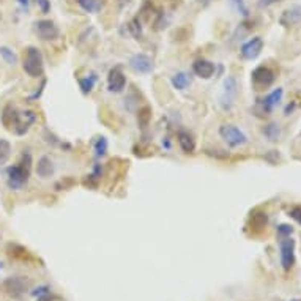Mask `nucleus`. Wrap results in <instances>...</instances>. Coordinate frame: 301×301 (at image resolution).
Returning a JSON list of instances; mask_svg holds the SVG:
<instances>
[{
    "mask_svg": "<svg viewBox=\"0 0 301 301\" xmlns=\"http://www.w3.org/2000/svg\"><path fill=\"white\" fill-rule=\"evenodd\" d=\"M22 68L30 78H43L44 74V62L43 54L35 46H29L24 52V60H22Z\"/></svg>",
    "mask_w": 301,
    "mask_h": 301,
    "instance_id": "f257e3e1",
    "label": "nucleus"
},
{
    "mask_svg": "<svg viewBox=\"0 0 301 301\" xmlns=\"http://www.w3.org/2000/svg\"><path fill=\"white\" fill-rule=\"evenodd\" d=\"M219 136L222 141L232 148H237V147H241L244 144H248V136L240 129L237 128L235 125H221L219 126Z\"/></svg>",
    "mask_w": 301,
    "mask_h": 301,
    "instance_id": "f03ea898",
    "label": "nucleus"
},
{
    "mask_svg": "<svg viewBox=\"0 0 301 301\" xmlns=\"http://www.w3.org/2000/svg\"><path fill=\"white\" fill-rule=\"evenodd\" d=\"M276 81V74L271 68L265 66V65H260L257 68L252 69L251 73V82H252V87L256 90H265V88H270Z\"/></svg>",
    "mask_w": 301,
    "mask_h": 301,
    "instance_id": "7ed1b4c3",
    "label": "nucleus"
},
{
    "mask_svg": "<svg viewBox=\"0 0 301 301\" xmlns=\"http://www.w3.org/2000/svg\"><path fill=\"white\" fill-rule=\"evenodd\" d=\"M8 186L11 190H21L24 184L29 181V177H30V169L26 167L24 164H14V166H10L8 171Z\"/></svg>",
    "mask_w": 301,
    "mask_h": 301,
    "instance_id": "20e7f679",
    "label": "nucleus"
},
{
    "mask_svg": "<svg viewBox=\"0 0 301 301\" xmlns=\"http://www.w3.org/2000/svg\"><path fill=\"white\" fill-rule=\"evenodd\" d=\"M29 289V281L22 276H11L2 283V292L11 298H21Z\"/></svg>",
    "mask_w": 301,
    "mask_h": 301,
    "instance_id": "39448f33",
    "label": "nucleus"
},
{
    "mask_svg": "<svg viewBox=\"0 0 301 301\" xmlns=\"http://www.w3.org/2000/svg\"><path fill=\"white\" fill-rule=\"evenodd\" d=\"M283 95H284V90L281 87L274 88L273 91H270L265 98L259 100V103H257V106H256V109H254V110L259 112L257 115H270L273 112V109L281 103Z\"/></svg>",
    "mask_w": 301,
    "mask_h": 301,
    "instance_id": "423d86ee",
    "label": "nucleus"
},
{
    "mask_svg": "<svg viewBox=\"0 0 301 301\" xmlns=\"http://www.w3.org/2000/svg\"><path fill=\"white\" fill-rule=\"evenodd\" d=\"M35 33L38 35L40 40L43 41H52V40H57L59 35H60V30L59 27L54 24L52 21L49 19H41V21H36L35 24Z\"/></svg>",
    "mask_w": 301,
    "mask_h": 301,
    "instance_id": "0eeeda50",
    "label": "nucleus"
},
{
    "mask_svg": "<svg viewBox=\"0 0 301 301\" xmlns=\"http://www.w3.org/2000/svg\"><path fill=\"white\" fill-rule=\"evenodd\" d=\"M295 240L292 237H287L281 240L279 251H281V265L286 271L292 270L295 265Z\"/></svg>",
    "mask_w": 301,
    "mask_h": 301,
    "instance_id": "6e6552de",
    "label": "nucleus"
},
{
    "mask_svg": "<svg viewBox=\"0 0 301 301\" xmlns=\"http://www.w3.org/2000/svg\"><path fill=\"white\" fill-rule=\"evenodd\" d=\"M262 49H264V40L260 36H254L248 40L246 43H243L240 54L246 60H256L260 55Z\"/></svg>",
    "mask_w": 301,
    "mask_h": 301,
    "instance_id": "1a4fd4ad",
    "label": "nucleus"
},
{
    "mask_svg": "<svg viewBox=\"0 0 301 301\" xmlns=\"http://www.w3.org/2000/svg\"><path fill=\"white\" fill-rule=\"evenodd\" d=\"M237 95V79L229 76L224 81V88H222V97H221V106L225 110L232 109L234 104V98Z\"/></svg>",
    "mask_w": 301,
    "mask_h": 301,
    "instance_id": "9d476101",
    "label": "nucleus"
},
{
    "mask_svg": "<svg viewBox=\"0 0 301 301\" xmlns=\"http://www.w3.org/2000/svg\"><path fill=\"white\" fill-rule=\"evenodd\" d=\"M267 224H268V216H267L265 212H262V210H254V212H251L249 219H248V227H249V230H251L254 235L264 232Z\"/></svg>",
    "mask_w": 301,
    "mask_h": 301,
    "instance_id": "9b49d317",
    "label": "nucleus"
},
{
    "mask_svg": "<svg viewBox=\"0 0 301 301\" xmlns=\"http://www.w3.org/2000/svg\"><path fill=\"white\" fill-rule=\"evenodd\" d=\"M126 87V76L122 73L120 68L110 69V73L107 76V88L112 93H120V91Z\"/></svg>",
    "mask_w": 301,
    "mask_h": 301,
    "instance_id": "f8f14e48",
    "label": "nucleus"
},
{
    "mask_svg": "<svg viewBox=\"0 0 301 301\" xmlns=\"http://www.w3.org/2000/svg\"><path fill=\"white\" fill-rule=\"evenodd\" d=\"M129 66L137 73L147 74V73H150L153 69V60L148 55H145V54H134L129 59Z\"/></svg>",
    "mask_w": 301,
    "mask_h": 301,
    "instance_id": "ddd939ff",
    "label": "nucleus"
},
{
    "mask_svg": "<svg viewBox=\"0 0 301 301\" xmlns=\"http://www.w3.org/2000/svg\"><path fill=\"white\" fill-rule=\"evenodd\" d=\"M193 71L196 76H199L200 79H210L215 71H216V65L210 60L205 59H199L193 63Z\"/></svg>",
    "mask_w": 301,
    "mask_h": 301,
    "instance_id": "4468645a",
    "label": "nucleus"
},
{
    "mask_svg": "<svg viewBox=\"0 0 301 301\" xmlns=\"http://www.w3.org/2000/svg\"><path fill=\"white\" fill-rule=\"evenodd\" d=\"M301 22V7L295 5L289 10H286L281 17H279V24L283 27H293V26H298Z\"/></svg>",
    "mask_w": 301,
    "mask_h": 301,
    "instance_id": "2eb2a0df",
    "label": "nucleus"
},
{
    "mask_svg": "<svg viewBox=\"0 0 301 301\" xmlns=\"http://www.w3.org/2000/svg\"><path fill=\"white\" fill-rule=\"evenodd\" d=\"M0 119H2V123L7 129L13 131V129H16V126L21 120V114L13 106H7V107H4Z\"/></svg>",
    "mask_w": 301,
    "mask_h": 301,
    "instance_id": "dca6fc26",
    "label": "nucleus"
},
{
    "mask_svg": "<svg viewBox=\"0 0 301 301\" xmlns=\"http://www.w3.org/2000/svg\"><path fill=\"white\" fill-rule=\"evenodd\" d=\"M177 141H178V145L180 148L184 152V153H188V155H193L194 150H196V141H194V137L191 133L188 131H178L177 134Z\"/></svg>",
    "mask_w": 301,
    "mask_h": 301,
    "instance_id": "f3484780",
    "label": "nucleus"
},
{
    "mask_svg": "<svg viewBox=\"0 0 301 301\" xmlns=\"http://www.w3.org/2000/svg\"><path fill=\"white\" fill-rule=\"evenodd\" d=\"M36 120V114L33 110H26V112H21V120L14 129L16 134L22 136V134H26L30 128V125H33Z\"/></svg>",
    "mask_w": 301,
    "mask_h": 301,
    "instance_id": "a211bd4d",
    "label": "nucleus"
},
{
    "mask_svg": "<svg viewBox=\"0 0 301 301\" xmlns=\"http://www.w3.org/2000/svg\"><path fill=\"white\" fill-rule=\"evenodd\" d=\"M55 167H54V163L49 156H41L38 159V164H36V174L38 177L41 178H49L52 174H54Z\"/></svg>",
    "mask_w": 301,
    "mask_h": 301,
    "instance_id": "6ab92c4d",
    "label": "nucleus"
},
{
    "mask_svg": "<svg viewBox=\"0 0 301 301\" xmlns=\"http://www.w3.org/2000/svg\"><path fill=\"white\" fill-rule=\"evenodd\" d=\"M7 251H8V256L11 259H16V260H32L30 252L24 246H21V244L10 243L8 248H7Z\"/></svg>",
    "mask_w": 301,
    "mask_h": 301,
    "instance_id": "aec40b11",
    "label": "nucleus"
},
{
    "mask_svg": "<svg viewBox=\"0 0 301 301\" xmlns=\"http://www.w3.org/2000/svg\"><path fill=\"white\" fill-rule=\"evenodd\" d=\"M262 133H264V136L268 139V141L277 142V141H279V137H281V126L277 125L276 122H271V123H267L262 128Z\"/></svg>",
    "mask_w": 301,
    "mask_h": 301,
    "instance_id": "412c9836",
    "label": "nucleus"
},
{
    "mask_svg": "<svg viewBox=\"0 0 301 301\" xmlns=\"http://www.w3.org/2000/svg\"><path fill=\"white\" fill-rule=\"evenodd\" d=\"M85 13H98L103 8V0H76Z\"/></svg>",
    "mask_w": 301,
    "mask_h": 301,
    "instance_id": "4be33fe9",
    "label": "nucleus"
},
{
    "mask_svg": "<svg viewBox=\"0 0 301 301\" xmlns=\"http://www.w3.org/2000/svg\"><path fill=\"white\" fill-rule=\"evenodd\" d=\"M150 120H152V107L150 106H144L137 110V123L142 129L150 125Z\"/></svg>",
    "mask_w": 301,
    "mask_h": 301,
    "instance_id": "5701e85b",
    "label": "nucleus"
},
{
    "mask_svg": "<svg viewBox=\"0 0 301 301\" xmlns=\"http://www.w3.org/2000/svg\"><path fill=\"white\" fill-rule=\"evenodd\" d=\"M190 84H191V79H190V76L186 73L180 71V73H177V74L172 76V85L177 90H184Z\"/></svg>",
    "mask_w": 301,
    "mask_h": 301,
    "instance_id": "b1692460",
    "label": "nucleus"
},
{
    "mask_svg": "<svg viewBox=\"0 0 301 301\" xmlns=\"http://www.w3.org/2000/svg\"><path fill=\"white\" fill-rule=\"evenodd\" d=\"M11 156V144L5 139H0V166L5 164Z\"/></svg>",
    "mask_w": 301,
    "mask_h": 301,
    "instance_id": "393cba45",
    "label": "nucleus"
},
{
    "mask_svg": "<svg viewBox=\"0 0 301 301\" xmlns=\"http://www.w3.org/2000/svg\"><path fill=\"white\" fill-rule=\"evenodd\" d=\"M95 82H97V76H87V78L79 79V87L82 90V93H85V95L90 93L95 87Z\"/></svg>",
    "mask_w": 301,
    "mask_h": 301,
    "instance_id": "a878e982",
    "label": "nucleus"
},
{
    "mask_svg": "<svg viewBox=\"0 0 301 301\" xmlns=\"http://www.w3.org/2000/svg\"><path fill=\"white\" fill-rule=\"evenodd\" d=\"M93 148H95V155H97L98 158L104 156L106 152H107V139H106L104 136L97 137V141H95V144H93Z\"/></svg>",
    "mask_w": 301,
    "mask_h": 301,
    "instance_id": "bb28decb",
    "label": "nucleus"
},
{
    "mask_svg": "<svg viewBox=\"0 0 301 301\" xmlns=\"http://www.w3.org/2000/svg\"><path fill=\"white\" fill-rule=\"evenodd\" d=\"M0 57H2L8 65H16L17 63V55L14 54V51L7 48V46H2V48H0Z\"/></svg>",
    "mask_w": 301,
    "mask_h": 301,
    "instance_id": "cd10ccee",
    "label": "nucleus"
},
{
    "mask_svg": "<svg viewBox=\"0 0 301 301\" xmlns=\"http://www.w3.org/2000/svg\"><path fill=\"white\" fill-rule=\"evenodd\" d=\"M293 234V227L290 224H279L277 225V235L283 237V238H287Z\"/></svg>",
    "mask_w": 301,
    "mask_h": 301,
    "instance_id": "c85d7f7f",
    "label": "nucleus"
},
{
    "mask_svg": "<svg viewBox=\"0 0 301 301\" xmlns=\"http://www.w3.org/2000/svg\"><path fill=\"white\" fill-rule=\"evenodd\" d=\"M232 4H234V7L238 10V13L243 14L244 17L249 14V10H248V7H246V4H244V0H232Z\"/></svg>",
    "mask_w": 301,
    "mask_h": 301,
    "instance_id": "c756f323",
    "label": "nucleus"
},
{
    "mask_svg": "<svg viewBox=\"0 0 301 301\" xmlns=\"http://www.w3.org/2000/svg\"><path fill=\"white\" fill-rule=\"evenodd\" d=\"M36 5L40 7L43 14H48L51 11V0H36Z\"/></svg>",
    "mask_w": 301,
    "mask_h": 301,
    "instance_id": "7c9ffc66",
    "label": "nucleus"
},
{
    "mask_svg": "<svg viewBox=\"0 0 301 301\" xmlns=\"http://www.w3.org/2000/svg\"><path fill=\"white\" fill-rule=\"evenodd\" d=\"M289 216H290V218H293L298 224H301V208H299V206L292 208V210L289 212Z\"/></svg>",
    "mask_w": 301,
    "mask_h": 301,
    "instance_id": "2f4dec72",
    "label": "nucleus"
},
{
    "mask_svg": "<svg viewBox=\"0 0 301 301\" xmlns=\"http://www.w3.org/2000/svg\"><path fill=\"white\" fill-rule=\"evenodd\" d=\"M32 293H33V296L43 298V296H46V295H49V287H46V286H43V287H38V289H35Z\"/></svg>",
    "mask_w": 301,
    "mask_h": 301,
    "instance_id": "473e14b6",
    "label": "nucleus"
},
{
    "mask_svg": "<svg viewBox=\"0 0 301 301\" xmlns=\"http://www.w3.org/2000/svg\"><path fill=\"white\" fill-rule=\"evenodd\" d=\"M279 2H283V0H259V7L260 8H268V7H271V5H274V4H279Z\"/></svg>",
    "mask_w": 301,
    "mask_h": 301,
    "instance_id": "72a5a7b5",
    "label": "nucleus"
},
{
    "mask_svg": "<svg viewBox=\"0 0 301 301\" xmlns=\"http://www.w3.org/2000/svg\"><path fill=\"white\" fill-rule=\"evenodd\" d=\"M19 2V5H22V7H29V0H17Z\"/></svg>",
    "mask_w": 301,
    "mask_h": 301,
    "instance_id": "f704fd0d",
    "label": "nucleus"
},
{
    "mask_svg": "<svg viewBox=\"0 0 301 301\" xmlns=\"http://www.w3.org/2000/svg\"><path fill=\"white\" fill-rule=\"evenodd\" d=\"M197 2H199V4H202L203 7H206L208 4H210V0H197Z\"/></svg>",
    "mask_w": 301,
    "mask_h": 301,
    "instance_id": "c9c22d12",
    "label": "nucleus"
},
{
    "mask_svg": "<svg viewBox=\"0 0 301 301\" xmlns=\"http://www.w3.org/2000/svg\"><path fill=\"white\" fill-rule=\"evenodd\" d=\"M0 271H2V262H0Z\"/></svg>",
    "mask_w": 301,
    "mask_h": 301,
    "instance_id": "e433bc0d",
    "label": "nucleus"
},
{
    "mask_svg": "<svg viewBox=\"0 0 301 301\" xmlns=\"http://www.w3.org/2000/svg\"><path fill=\"white\" fill-rule=\"evenodd\" d=\"M292 301H301V299H292Z\"/></svg>",
    "mask_w": 301,
    "mask_h": 301,
    "instance_id": "4c0bfd02",
    "label": "nucleus"
}]
</instances>
